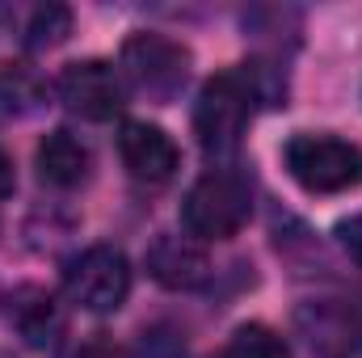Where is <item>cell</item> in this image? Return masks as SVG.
I'll return each instance as SVG.
<instances>
[{
  "instance_id": "cell-1",
  "label": "cell",
  "mask_w": 362,
  "mask_h": 358,
  "mask_svg": "<svg viewBox=\"0 0 362 358\" xmlns=\"http://www.w3.org/2000/svg\"><path fill=\"white\" fill-rule=\"evenodd\" d=\"M253 215V190L236 169H211L189 185L181 224L194 241H232Z\"/></svg>"
},
{
  "instance_id": "cell-2",
  "label": "cell",
  "mask_w": 362,
  "mask_h": 358,
  "mask_svg": "<svg viewBox=\"0 0 362 358\" xmlns=\"http://www.w3.org/2000/svg\"><path fill=\"white\" fill-rule=\"evenodd\" d=\"M249 114H253V85H249L245 72H219V76H211L202 85V93H198V105H194L198 148L211 161H228L240 148V139H245Z\"/></svg>"
},
{
  "instance_id": "cell-3",
  "label": "cell",
  "mask_w": 362,
  "mask_h": 358,
  "mask_svg": "<svg viewBox=\"0 0 362 358\" xmlns=\"http://www.w3.org/2000/svg\"><path fill=\"white\" fill-rule=\"evenodd\" d=\"M282 165L308 194H346L362 185V148L337 135H291L282 148Z\"/></svg>"
},
{
  "instance_id": "cell-4",
  "label": "cell",
  "mask_w": 362,
  "mask_h": 358,
  "mask_svg": "<svg viewBox=\"0 0 362 358\" xmlns=\"http://www.w3.org/2000/svg\"><path fill=\"white\" fill-rule=\"evenodd\" d=\"M122 81L152 101H173L189 76V51L169 34H131L118 55Z\"/></svg>"
},
{
  "instance_id": "cell-5",
  "label": "cell",
  "mask_w": 362,
  "mask_h": 358,
  "mask_svg": "<svg viewBox=\"0 0 362 358\" xmlns=\"http://www.w3.org/2000/svg\"><path fill=\"white\" fill-rule=\"evenodd\" d=\"M64 287H68V299L81 304L85 312H118L131 295V266L122 258V249L114 245H93L85 253H76L68 270H64Z\"/></svg>"
},
{
  "instance_id": "cell-6",
  "label": "cell",
  "mask_w": 362,
  "mask_h": 358,
  "mask_svg": "<svg viewBox=\"0 0 362 358\" xmlns=\"http://www.w3.org/2000/svg\"><path fill=\"white\" fill-rule=\"evenodd\" d=\"M55 93L68 114L89 118V122H110L127 105V81L114 64L105 59H76L59 72Z\"/></svg>"
},
{
  "instance_id": "cell-7",
  "label": "cell",
  "mask_w": 362,
  "mask_h": 358,
  "mask_svg": "<svg viewBox=\"0 0 362 358\" xmlns=\"http://www.w3.org/2000/svg\"><path fill=\"white\" fill-rule=\"evenodd\" d=\"M118 156L127 165V173L144 185H165L173 181L181 156L177 144L156 127V122H122L118 131Z\"/></svg>"
},
{
  "instance_id": "cell-8",
  "label": "cell",
  "mask_w": 362,
  "mask_h": 358,
  "mask_svg": "<svg viewBox=\"0 0 362 358\" xmlns=\"http://www.w3.org/2000/svg\"><path fill=\"white\" fill-rule=\"evenodd\" d=\"M148 274L169 291H198L211 278V262H206V253L194 236L160 232L148 245Z\"/></svg>"
},
{
  "instance_id": "cell-9",
  "label": "cell",
  "mask_w": 362,
  "mask_h": 358,
  "mask_svg": "<svg viewBox=\"0 0 362 358\" xmlns=\"http://www.w3.org/2000/svg\"><path fill=\"white\" fill-rule=\"evenodd\" d=\"M34 165H38V178L47 181V185L72 190V185H81V181L89 178L93 152H89V144H85L81 135H72V131L59 127V131H51V135L38 144Z\"/></svg>"
},
{
  "instance_id": "cell-10",
  "label": "cell",
  "mask_w": 362,
  "mask_h": 358,
  "mask_svg": "<svg viewBox=\"0 0 362 358\" xmlns=\"http://www.w3.org/2000/svg\"><path fill=\"white\" fill-rule=\"evenodd\" d=\"M13 325H17V333H21L25 342L47 346V342H55V333L64 329V312H59V304H55L51 295H42V291H21V304L13 308Z\"/></svg>"
},
{
  "instance_id": "cell-11",
  "label": "cell",
  "mask_w": 362,
  "mask_h": 358,
  "mask_svg": "<svg viewBox=\"0 0 362 358\" xmlns=\"http://www.w3.org/2000/svg\"><path fill=\"white\" fill-rule=\"evenodd\" d=\"M42 76L30 64H4L0 68V118H25L42 105Z\"/></svg>"
},
{
  "instance_id": "cell-12",
  "label": "cell",
  "mask_w": 362,
  "mask_h": 358,
  "mask_svg": "<svg viewBox=\"0 0 362 358\" xmlns=\"http://www.w3.org/2000/svg\"><path fill=\"white\" fill-rule=\"evenodd\" d=\"M68 34H72V8H64V4H38V8L25 17L21 42H25L30 51H51V47H59Z\"/></svg>"
},
{
  "instance_id": "cell-13",
  "label": "cell",
  "mask_w": 362,
  "mask_h": 358,
  "mask_svg": "<svg viewBox=\"0 0 362 358\" xmlns=\"http://www.w3.org/2000/svg\"><path fill=\"white\" fill-rule=\"evenodd\" d=\"M223 358H291V350L270 325H240L232 333Z\"/></svg>"
},
{
  "instance_id": "cell-14",
  "label": "cell",
  "mask_w": 362,
  "mask_h": 358,
  "mask_svg": "<svg viewBox=\"0 0 362 358\" xmlns=\"http://www.w3.org/2000/svg\"><path fill=\"white\" fill-rule=\"evenodd\" d=\"M72 358H131V354H127L118 342H110L105 333H97V337H89V342H85Z\"/></svg>"
},
{
  "instance_id": "cell-15",
  "label": "cell",
  "mask_w": 362,
  "mask_h": 358,
  "mask_svg": "<svg viewBox=\"0 0 362 358\" xmlns=\"http://www.w3.org/2000/svg\"><path fill=\"white\" fill-rule=\"evenodd\" d=\"M337 232H341V245H346V249H350V253H354V258L362 262V219H350V224H341Z\"/></svg>"
},
{
  "instance_id": "cell-16",
  "label": "cell",
  "mask_w": 362,
  "mask_h": 358,
  "mask_svg": "<svg viewBox=\"0 0 362 358\" xmlns=\"http://www.w3.org/2000/svg\"><path fill=\"white\" fill-rule=\"evenodd\" d=\"M13 161H8V152H4V148H0V198H8V194H13Z\"/></svg>"
}]
</instances>
